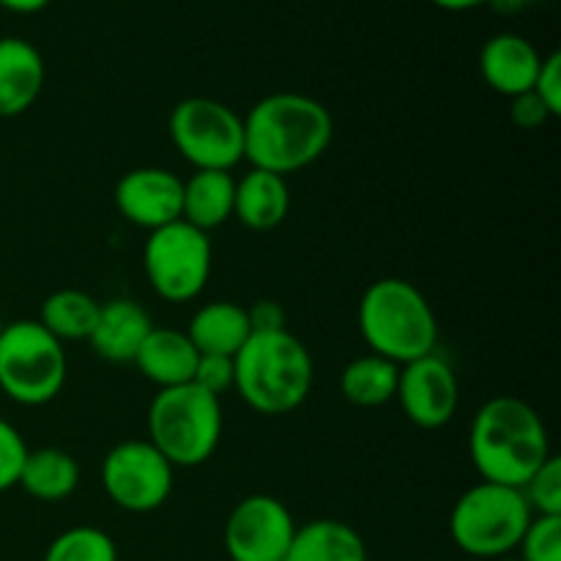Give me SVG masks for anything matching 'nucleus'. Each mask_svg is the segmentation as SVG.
<instances>
[{"instance_id": "17", "label": "nucleus", "mask_w": 561, "mask_h": 561, "mask_svg": "<svg viewBox=\"0 0 561 561\" xmlns=\"http://www.w3.org/2000/svg\"><path fill=\"white\" fill-rule=\"evenodd\" d=\"M197 359H201V354L192 345V340L186 337V332H181V329L153 327L148 332V337L142 340L140 351H137L131 365L153 387L170 389L192 383Z\"/></svg>"}, {"instance_id": "3", "label": "nucleus", "mask_w": 561, "mask_h": 561, "mask_svg": "<svg viewBox=\"0 0 561 561\" xmlns=\"http://www.w3.org/2000/svg\"><path fill=\"white\" fill-rule=\"evenodd\" d=\"M233 392L261 416L294 414L312 392V356L294 332L250 334L233 356Z\"/></svg>"}, {"instance_id": "20", "label": "nucleus", "mask_w": 561, "mask_h": 561, "mask_svg": "<svg viewBox=\"0 0 561 561\" xmlns=\"http://www.w3.org/2000/svg\"><path fill=\"white\" fill-rule=\"evenodd\" d=\"M236 179L228 170H195L184 179V201H181V219L192 228L211 233L233 219Z\"/></svg>"}, {"instance_id": "12", "label": "nucleus", "mask_w": 561, "mask_h": 561, "mask_svg": "<svg viewBox=\"0 0 561 561\" xmlns=\"http://www.w3.org/2000/svg\"><path fill=\"white\" fill-rule=\"evenodd\" d=\"M394 400L400 403L405 420L422 431H438L449 425L460 405V383L455 367L438 351L420 356L409 365H400Z\"/></svg>"}, {"instance_id": "31", "label": "nucleus", "mask_w": 561, "mask_h": 561, "mask_svg": "<svg viewBox=\"0 0 561 561\" xmlns=\"http://www.w3.org/2000/svg\"><path fill=\"white\" fill-rule=\"evenodd\" d=\"M553 115L548 113L546 104L535 96V93H520V96L510 99V121H513L518 129L535 131L540 126H546Z\"/></svg>"}, {"instance_id": "23", "label": "nucleus", "mask_w": 561, "mask_h": 561, "mask_svg": "<svg viewBox=\"0 0 561 561\" xmlns=\"http://www.w3.org/2000/svg\"><path fill=\"white\" fill-rule=\"evenodd\" d=\"M400 365L378 354H365L351 359L340 373V392L351 405L359 409H381L392 403L398 392Z\"/></svg>"}, {"instance_id": "18", "label": "nucleus", "mask_w": 561, "mask_h": 561, "mask_svg": "<svg viewBox=\"0 0 561 561\" xmlns=\"http://www.w3.org/2000/svg\"><path fill=\"white\" fill-rule=\"evenodd\" d=\"M290 211V190L288 179L268 170L252 168L241 179H236V203L233 217L244 228L266 233L285 222Z\"/></svg>"}, {"instance_id": "34", "label": "nucleus", "mask_w": 561, "mask_h": 561, "mask_svg": "<svg viewBox=\"0 0 561 561\" xmlns=\"http://www.w3.org/2000/svg\"><path fill=\"white\" fill-rule=\"evenodd\" d=\"M431 3L444 11H471L480 5H491V0H431Z\"/></svg>"}, {"instance_id": "24", "label": "nucleus", "mask_w": 561, "mask_h": 561, "mask_svg": "<svg viewBox=\"0 0 561 561\" xmlns=\"http://www.w3.org/2000/svg\"><path fill=\"white\" fill-rule=\"evenodd\" d=\"M99 307L102 301L80 288L55 290L44 299L38 323L60 343H88L93 327H96Z\"/></svg>"}, {"instance_id": "4", "label": "nucleus", "mask_w": 561, "mask_h": 561, "mask_svg": "<svg viewBox=\"0 0 561 561\" xmlns=\"http://www.w3.org/2000/svg\"><path fill=\"white\" fill-rule=\"evenodd\" d=\"M359 334L370 354L394 365H409L438 348V318L431 301L409 279H376L362 294Z\"/></svg>"}, {"instance_id": "5", "label": "nucleus", "mask_w": 561, "mask_h": 561, "mask_svg": "<svg viewBox=\"0 0 561 561\" xmlns=\"http://www.w3.org/2000/svg\"><path fill=\"white\" fill-rule=\"evenodd\" d=\"M222 403L195 383L159 389L148 405V442L173 469L208 463L222 442Z\"/></svg>"}, {"instance_id": "26", "label": "nucleus", "mask_w": 561, "mask_h": 561, "mask_svg": "<svg viewBox=\"0 0 561 561\" xmlns=\"http://www.w3.org/2000/svg\"><path fill=\"white\" fill-rule=\"evenodd\" d=\"M520 561H561V515H535L518 542Z\"/></svg>"}, {"instance_id": "10", "label": "nucleus", "mask_w": 561, "mask_h": 561, "mask_svg": "<svg viewBox=\"0 0 561 561\" xmlns=\"http://www.w3.org/2000/svg\"><path fill=\"white\" fill-rule=\"evenodd\" d=\"M173 485L175 469L148 438L115 444L102 460L104 493L124 513L146 515L164 507Z\"/></svg>"}, {"instance_id": "9", "label": "nucleus", "mask_w": 561, "mask_h": 561, "mask_svg": "<svg viewBox=\"0 0 561 561\" xmlns=\"http://www.w3.org/2000/svg\"><path fill=\"white\" fill-rule=\"evenodd\" d=\"M214 250L203 230L179 219L151 230L142 247V268L148 285L170 305H190L206 290L211 279Z\"/></svg>"}, {"instance_id": "6", "label": "nucleus", "mask_w": 561, "mask_h": 561, "mask_svg": "<svg viewBox=\"0 0 561 561\" xmlns=\"http://www.w3.org/2000/svg\"><path fill=\"white\" fill-rule=\"evenodd\" d=\"M535 518L520 488L480 480L463 491L449 515L453 542L474 559H502L518 551L526 526Z\"/></svg>"}, {"instance_id": "25", "label": "nucleus", "mask_w": 561, "mask_h": 561, "mask_svg": "<svg viewBox=\"0 0 561 561\" xmlns=\"http://www.w3.org/2000/svg\"><path fill=\"white\" fill-rule=\"evenodd\" d=\"M44 561H118V546L96 526H71L49 542Z\"/></svg>"}, {"instance_id": "14", "label": "nucleus", "mask_w": 561, "mask_h": 561, "mask_svg": "<svg viewBox=\"0 0 561 561\" xmlns=\"http://www.w3.org/2000/svg\"><path fill=\"white\" fill-rule=\"evenodd\" d=\"M542 55L518 33H496L480 49V75L491 91L515 99L535 88Z\"/></svg>"}, {"instance_id": "30", "label": "nucleus", "mask_w": 561, "mask_h": 561, "mask_svg": "<svg viewBox=\"0 0 561 561\" xmlns=\"http://www.w3.org/2000/svg\"><path fill=\"white\" fill-rule=\"evenodd\" d=\"M531 93L546 104L548 113H551L553 118H559L561 115V53H557V49L542 55L540 71H537V80H535V88H531Z\"/></svg>"}, {"instance_id": "8", "label": "nucleus", "mask_w": 561, "mask_h": 561, "mask_svg": "<svg viewBox=\"0 0 561 561\" xmlns=\"http://www.w3.org/2000/svg\"><path fill=\"white\" fill-rule=\"evenodd\" d=\"M168 135L195 170H228L244 162V115L211 96L181 99L168 118Z\"/></svg>"}, {"instance_id": "13", "label": "nucleus", "mask_w": 561, "mask_h": 561, "mask_svg": "<svg viewBox=\"0 0 561 561\" xmlns=\"http://www.w3.org/2000/svg\"><path fill=\"white\" fill-rule=\"evenodd\" d=\"M184 179L164 168H135L118 179L113 203L121 217L142 230H159L181 219Z\"/></svg>"}, {"instance_id": "19", "label": "nucleus", "mask_w": 561, "mask_h": 561, "mask_svg": "<svg viewBox=\"0 0 561 561\" xmlns=\"http://www.w3.org/2000/svg\"><path fill=\"white\" fill-rule=\"evenodd\" d=\"M184 332L197 348V354L236 356L241 351V345L250 340L252 329L244 305L217 299L197 307Z\"/></svg>"}, {"instance_id": "32", "label": "nucleus", "mask_w": 561, "mask_h": 561, "mask_svg": "<svg viewBox=\"0 0 561 561\" xmlns=\"http://www.w3.org/2000/svg\"><path fill=\"white\" fill-rule=\"evenodd\" d=\"M247 318H250V329L255 332H283L288 329V312L283 305L274 299H257L255 305L247 307Z\"/></svg>"}, {"instance_id": "1", "label": "nucleus", "mask_w": 561, "mask_h": 561, "mask_svg": "<svg viewBox=\"0 0 561 561\" xmlns=\"http://www.w3.org/2000/svg\"><path fill=\"white\" fill-rule=\"evenodd\" d=\"M332 140V113L307 93H268L244 115V159L283 179L312 168Z\"/></svg>"}, {"instance_id": "2", "label": "nucleus", "mask_w": 561, "mask_h": 561, "mask_svg": "<svg viewBox=\"0 0 561 561\" xmlns=\"http://www.w3.org/2000/svg\"><path fill=\"white\" fill-rule=\"evenodd\" d=\"M551 455L546 422L526 400L499 394L477 409L469 427V458L485 482L524 488Z\"/></svg>"}, {"instance_id": "21", "label": "nucleus", "mask_w": 561, "mask_h": 561, "mask_svg": "<svg viewBox=\"0 0 561 561\" xmlns=\"http://www.w3.org/2000/svg\"><path fill=\"white\" fill-rule=\"evenodd\" d=\"M285 561H367V546L351 524L316 518L296 526Z\"/></svg>"}, {"instance_id": "28", "label": "nucleus", "mask_w": 561, "mask_h": 561, "mask_svg": "<svg viewBox=\"0 0 561 561\" xmlns=\"http://www.w3.org/2000/svg\"><path fill=\"white\" fill-rule=\"evenodd\" d=\"M27 453H31V449H27L22 433L16 431L9 420L0 416V493L16 488Z\"/></svg>"}, {"instance_id": "35", "label": "nucleus", "mask_w": 561, "mask_h": 561, "mask_svg": "<svg viewBox=\"0 0 561 561\" xmlns=\"http://www.w3.org/2000/svg\"><path fill=\"white\" fill-rule=\"evenodd\" d=\"M535 3L537 0H491V5L499 14H520V11H526Z\"/></svg>"}, {"instance_id": "27", "label": "nucleus", "mask_w": 561, "mask_h": 561, "mask_svg": "<svg viewBox=\"0 0 561 561\" xmlns=\"http://www.w3.org/2000/svg\"><path fill=\"white\" fill-rule=\"evenodd\" d=\"M526 504L535 515H561V460L557 455L546 460L520 488Z\"/></svg>"}, {"instance_id": "11", "label": "nucleus", "mask_w": 561, "mask_h": 561, "mask_svg": "<svg viewBox=\"0 0 561 561\" xmlns=\"http://www.w3.org/2000/svg\"><path fill=\"white\" fill-rule=\"evenodd\" d=\"M296 526L285 502L268 493H252L225 520V553L230 561H285Z\"/></svg>"}, {"instance_id": "29", "label": "nucleus", "mask_w": 561, "mask_h": 561, "mask_svg": "<svg viewBox=\"0 0 561 561\" xmlns=\"http://www.w3.org/2000/svg\"><path fill=\"white\" fill-rule=\"evenodd\" d=\"M233 356H211L201 354L195 367V376H192V383L201 387L203 392L214 394V398H222V394L233 392Z\"/></svg>"}, {"instance_id": "36", "label": "nucleus", "mask_w": 561, "mask_h": 561, "mask_svg": "<svg viewBox=\"0 0 561 561\" xmlns=\"http://www.w3.org/2000/svg\"><path fill=\"white\" fill-rule=\"evenodd\" d=\"M496 561H520L518 557H502V559H496Z\"/></svg>"}, {"instance_id": "22", "label": "nucleus", "mask_w": 561, "mask_h": 561, "mask_svg": "<svg viewBox=\"0 0 561 561\" xmlns=\"http://www.w3.org/2000/svg\"><path fill=\"white\" fill-rule=\"evenodd\" d=\"M16 485L31 499L44 504H58L75 496L80 488V463L75 455L58 447L31 449L22 463L20 482Z\"/></svg>"}, {"instance_id": "7", "label": "nucleus", "mask_w": 561, "mask_h": 561, "mask_svg": "<svg viewBox=\"0 0 561 561\" xmlns=\"http://www.w3.org/2000/svg\"><path fill=\"white\" fill-rule=\"evenodd\" d=\"M69 359L58 337L38 321L3 323L0 329V392L16 405L38 409L64 392Z\"/></svg>"}, {"instance_id": "33", "label": "nucleus", "mask_w": 561, "mask_h": 561, "mask_svg": "<svg viewBox=\"0 0 561 561\" xmlns=\"http://www.w3.org/2000/svg\"><path fill=\"white\" fill-rule=\"evenodd\" d=\"M53 0H0V9L11 11V14H38L44 11Z\"/></svg>"}, {"instance_id": "15", "label": "nucleus", "mask_w": 561, "mask_h": 561, "mask_svg": "<svg viewBox=\"0 0 561 561\" xmlns=\"http://www.w3.org/2000/svg\"><path fill=\"white\" fill-rule=\"evenodd\" d=\"M47 66L36 44L20 36L0 38V118H16L38 102Z\"/></svg>"}, {"instance_id": "16", "label": "nucleus", "mask_w": 561, "mask_h": 561, "mask_svg": "<svg viewBox=\"0 0 561 561\" xmlns=\"http://www.w3.org/2000/svg\"><path fill=\"white\" fill-rule=\"evenodd\" d=\"M151 329L153 321L146 307L137 305L135 299H110L99 307L96 327L88 337V345L99 359L126 365V362H135Z\"/></svg>"}, {"instance_id": "37", "label": "nucleus", "mask_w": 561, "mask_h": 561, "mask_svg": "<svg viewBox=\"0 0 561 561\" xmlns=\"http://www.w3.org/2000/svg\"><path fill=\"white\" fill-rule=\"evenodd\" d=\"M0 329H3V323H0Z\"/></svg>"}]
</instances>
